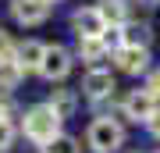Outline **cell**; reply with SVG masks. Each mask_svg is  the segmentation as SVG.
I'll list each match as a JSON object with an SVG mask.
<instances>
[{"mask_svg": "<svg viewBox=\"0 0 160 153\" xmlns=\"http://www.w3.org/2000/svg\"><path fill=\"white\" fill-rule=\"evenodd\" d=\"M22 132L36 142V146H46L53 135H61V118L46 107V103L29 107V110H25V118H22Z\"/></svg>", "mask_w": 160, "mask_h": 153, "instance_id": "1", "label": "cell"}, {"mask_svg": "<svg viewBox=\"0 0 160 153\" xmlns=\"http://www.w3.org/2000/svg\"><path fill=\"white\" fill-rule=\"evenodd\" d=\"M121 142H125V128H121L114 118H96L89 125L92 153H114V150H121Z\"/></svg>", "mask_w": 160, "mask_h": 153, "instance_id": "2", "label": "cell"}, {"mask_svg": "<svg viewBox=\"0 0 160 153\" xmlns=\"http://www.w3.org/2000/svg\"><path fill=\"white\" fill-rule=\"evenodd\" d=\"M121 110H125L128 121H149L157 114V96L149 89H132L125 96V103H121Z\"/></svg>", "mask_w": 160, "mask_h": 153, "instance_id": "3", "label": "cell"}, {"mask_svg": "<svg viewBox=\"0 0 160 153\" xmlns=\"http://www.w3.org/2000/svg\"><path fill=\"white\" fill-rule=\"evenodd\" d=\"M68 71H71V54L64 50V46H46V54L39 61V75L50 79V82H61Z\"/></svg>", "mask_w": 160, "mask_h": 153, "instance_id": "4", "label": "cell"}, {"mask_svg": "<svg viewBox=\"0 0 160 153\" xmlns=\"http://www.w3.org/2000/svg\"><path fill=\"white\" fill-rule=\"evenodd\" d=\"M71 25H75V32H78V39H103V32H107V22L100 18L96 7L75 11L71 14Z\"/></svg>", "mask_w": 160, "mask_h": 153, "instance_id": "5", "label": "cell"}, {"mask_svg": "<svg viewBox=\"0 0 160 153\" xmlns=\"http://www.w3.org/2000/svg\"><path fill=\"white\" fill-rule=\"evenodd\" d=\"M11 14L22 25H39L50 18V0H11Z\"/></svg>", "mask_w": 160, "mask_h": 153, "instance_id": "6", "label": "cell"}, {"mask_svg": "<svg viewBox=\"0 0 160 153\" xmlns=\"http://www.w3.org/2000/svg\"><path fill=\"white\" fill-rule=\"evenodd\" d=\"M114 61H118V68L125 75H142L149 68V50L146 46H118Z\"/></svg>", "mask_w": 160, "mask_h": 153, "instance_id": "7", "label": "cell"}, {"mask_svg": "<svg viewBox=\"0 0 160 153\" xmlns=\"http://www.w3.org/2000/svg\"><path fill=\"white\" fill-rule=\"evenodd\" d=\"M43 54H46V43H39V39H25V43L14 46V64H18L22 71H39Z\"/></svg>", "mask_w": 160, "mask_h": 153, "instance_id": "8", "label": "cell"}, {"mask_svg": "<svg viewBox=\"0 0 160 153\" xmlns=\"http://www.w3.org/2000/svg\"><path fill=\"white\" fill-rule=\"evenodd\" d=\"M82 89H86L89 100H103V96L114 93V75L103 71V68H92V71L86 75V82H82Z\"/></svg>", "mask_w": 160, "mask_h": 153, "instance_id": "9", "label": "cell"}, {"mask_svg": "<svg viewBox=\"0 0 160 153\" xmlns=\"http://www.w3.org/2000/svg\"><path fill=\"white\" fill-rule=\"evenodd\" d=\"M96 11H100L103 22H107V28H121L128 22V4H125V0H100Z\"/></svg>", "mask_w": 160, "mask_h": 153, "instance_id": "10", "label": "cell"}, {"mask_svg": "<svg viewBox=\"0 0 160 153\" xmlns=\"http://www.w3.org/2000/svg\"><path fill=\"white\" fill-rule=\"evenodd\" d=\"M146 43H149V25H139V22L121 25V46H146Z\"/></svg>", "mask_w": 160, "mask_h": 153, "instance_id": "11", "label": "cell"}, {"mask_svg": "<svg viewBox=\"0 0 160 153\" xmlns=\"http://www.w3.org/2000/svg\"><path fill=\"white\" fill-rule=\"evenodd\" d=\"M107 54H110V46L103 43V39H78V57L86 64H100Z\"/></svg>", "mask_w": 160, "mask_h": 153, "instance_id": "12", "label": "cell"}, {"mask_svg": "<svg viewBox=\"0 0 160 153\" xmlns=\"http://www.w3.org/2000/svg\"><path fill=\"white\" fill-rule=\"evenodd\" d=\"M57 118L64 121V118H71V110H75V93L71 89H53V96H50V103H46Z\"/></svg>", "mask_w": 160, "mask_h": 153, "instance_id": "13", "label": "cell"}, {"mask_svg": "<svg viewBox=\"0 0 160 153\" xmlns=\"http://www.w3.org/2000/svg\"><path fill=\"white\" fill-rule=\"evenodd\" d=\"M22 68H18L14 61H0V93H11L18 89V82H22Z\"/></svg>", "mask_w": 160, "mask_h": 153, "instance_id": "14", "label": "cell"}, {"mask_svg": "<svg viewBox=\"0 0 160 153\" xmlns=\"http://www.w3.org/2000/svg\"><path fill=\"white\" fill-rule=\"evenodd\" d=\"M39 153H82L78 150V139H71V135H53L50 142H46V146H39Z\"/></svg>", "mask_w": 160, "mask_h": 153, "instance_id": "15", "label": "cell"}, {"mask_svg": "<svg viewBox=\"0 0 160 153\" xmlns=\"http://www.w3.org/2000/svg\"><path fill=\"white\" fill-rule=\"evenodd\" d=\"M11 142H14V125H11V118H0V153L11 150Z\"/></svg>", "mask_w": 160, "mask_h": 153, "instance_id": "16", "label": "cell"}, {"mask_svg": "<svg viewBox=\"0 0 160 153\" xmlns=\"http://www.w3.org/2000/svg\"><path fill=\"white\" fill-rule=\"evenodd\" d=\"M0 61H14V39L0 28Z\"/></svg>", "mask_w": 160, "mask_h": 153, "instance_id": "17", "label": "cell"}, {"mask_svg": "<svg viewBox=\"0 0 160 153\" xmlns=\"http://www.w3.org/2000/svg\"><path fill=\"white\" fill-rule=\"evenodd\" d=\"M146 89L153 93V96H160V71H153V75H149V82H146Z\"/></svg>", "mask_w": 160, "mask_h": 153, "instance_id": "18", "label": "cell"}, {"mask_svg": "<svg viewBox=\"0 0 160 153\" xmlns=\"http://www.w3.org/2000/svg\"><path fill=\"white\" fill-rule=\"evenodd\" d=\"M146 125H149V132H153V135L160 139V107H157V114H153V118L146 121Z\"/></svg>", "mask_w": 160, "mask_h": 153, "instance_id": "19", "label": "cell"}, {"mask_svg": "<svg viewBox=\"0 0 160 153\" xmlns=\"http://www.w3.org/2000/svg\"><path fill=\"white\" fill-rule=\"evenodd\" d=\"M139 4H157V0H139Z\"/></svg>", "mask_w": 160, "mask_h": 153, "instance_id": "20", "label": "cell"}, {"mask_svg": "<svg viewBox=\"0 0 160 153\" xmlns=\"http://www.w3.org/2000/svg\"><path fill=\"white\" fill-rule=\"evenodd\" d=\"M50 4H53V0H50Z\"/></svg>", "mask_w": 160, "mask_h": 153, "instance_id": "21", "label": "cell"}]
</instances>
